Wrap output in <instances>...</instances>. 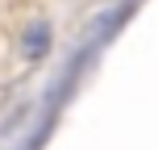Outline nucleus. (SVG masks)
Instances as JSON below:
<instances>
[{
	"mask_svg": "<svg viewBox=\"0 0 158 150\" xmlns=\"http://www.w3.org/2000/svg\"><path fill=\"white\" fill-rule=\"evenodd\" d=\"M46 50H50V25L46 21H29L25 33H21V54L29 63H38V58H46Z\"/></svg>",
	"mask_w": 158,
	"mask_h": 150,
	"instance_id": "1",
	"label": "nucleus"
}]
</instances>
